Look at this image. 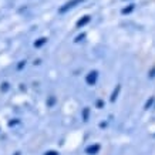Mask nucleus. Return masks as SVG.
<instances>
[{
	"instance_id": "obj_1",
	"label": "nucleus",
	"mask_w": 155,
	"mask_h": 155,
	"mask_svg": "<svg viewBox=\"0 0 155 155\" xmlns=\"http://www.w3.org/2000/svg\"><path fill=\"white\" fill-rule=\"evenodd\" d=\"M80 2H83V0H73V2H70V3H67L63 9H61V12H66L67 9H71V7H74V5H77V3H80Z\"/></svg>"
}]
</instances>
